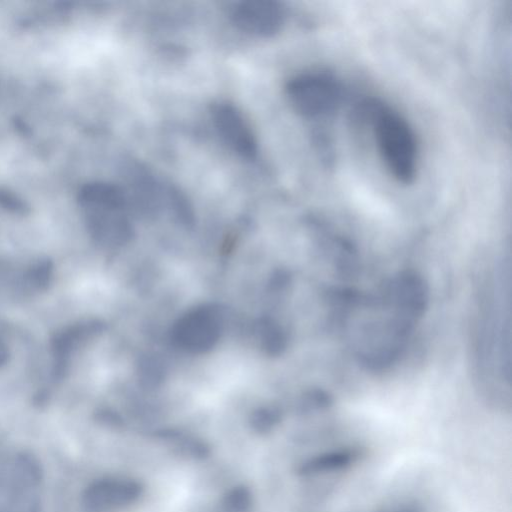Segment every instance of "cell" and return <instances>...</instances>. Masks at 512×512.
<instances>
[{
    "label": "cell",
    "mask_w": 512,
    "mask_h": 512,
    "mask_svg": "<svg viewBox=\"0 0 512 512\" xmlns=\"http://www.w3.org/2000/svg\"><path fill=\"white\" fill-rule=\"evenodd\" d=\"M370 120L380 158L394 180L411 184L418 169L419 150L409 122L397 111L382 103L364 107Z\"/></svg>",
    "instance_id": "1"
},
{
    "label": "cell",
    "mask_w": 512,
    "mask_h": 512,
    "mask_svg": "<svg viewBox=\"0 0 512 512\" xmlns=\"http://www.w3.org/2000/svg\"><path fill=\"white\" fill-rule=\"evenodd\" d=\"M285 95L297 114L315 119L337 110L342 102L343 87L332 73L312 70L290 78L285 85Z\"/></svg>",
    "instance_id": "2"
},
{
    "label": "cell",
    "mask_w": 512,
    "mask_h": 512,
    "mask_svg": "<svg viewBox=\"0 0 512 512\" xmlns=\"http://www.w3.org/2000/svg\"><path fill=\"white\" fill-rule=\"evenodd\" d=\"M87 227L97 237L120 231L126 225V195L122 187L101 181L81 187L77 196Z\"/></svg>",
    "instance_id": "3"
},
{
    "label": "cell",
    "mask_w": 512,
    "mask_h": 512,
    "mask_svg": "<svg viewBox=\"0 0 512 512\" xmlns=\"http://www.w3.org/2000/svg\"><path fill=\"white\" fill-rule=\"evenodd\" d=\"M209 114L218 136L233 153L248 161L257 157L256 135L236 105L226 100H218L211 104Z\"/></svg>",
    "instance_id": "4"
},
{
    "label": "cell",
    "mask_w": 512,
    "mask_h": 512,
    "mask_svg": "<svg viewBox=\"0 0 512 512\" xmlns=\"http://www.w3.org/2000/svg\"><path fill=\"white\" fill-rule=\"evenodd\" d=\"M230 19L240 31L267 38L282 29L286 12L283 5L274 0H246L234 3Z\"/></svg>",
    "instance_id": "5"
},
{
    "label": "cell",
    "mask_w": 512,
    "mask_h": 512,
    "mask_svg": "<svg viewBox=\"0 0 512 512\" xmlns=\"http://www.w3.org/2000/svg\"><path fill=\"white\" fill-rule=\"evenodd\" d=\"M362 456V449L355 446L326 450L305 462L301 467V472L312 476L340 472L358 463Z\"/></svg>",
    "instance_id": "6"
},
{
    "label": "cell",
    "mask_w": 512,
    "mask_h": 512,
    "mask_svg": "<svg viewBox=\"0 0 512 512\" xmlns=\"http://www.w3.org/2000/svg\"><path fill=\"white\" fill-rule=\"evenodd\" d=\"M88 324H77L56 333L51 341L53 377L61 380L68 372L70 356L82 339L90 332Z\"/></svg>",
    "instance_id": "7"
},
{
    "label": "cell",
    "mask_w": 512,
    "mask_h": 512,
    "mask_svg": "<svg viewBox=\"0 0 512 512\" xmlns=\"http://www.w3.org/2000/svg\"><path fill=\"white\" fill-rule=\"evenodd\" d=\"M54 265L49 259L34 264L25 274L26 283L36 290H45L53 276Z\"/></svg>",
    "instance_id": "8"
},
{
    "label": "cell",
    "mask_w": 512,
    "mask_h": 512,
    "mask_svg": "<svg viewBox=\"0 0 512 512\" xmlns=\"http://www.w3.org/2000/svg\"><path fill=\"white\" fill-rule=\"evenodd\" d=\"M0 207L18 215H26L30 211L29 205L15 193L0 189Z\"/></svg>",
    "instance_id": "9"
},
{
    "label": "cell",
    "mask_w": 512,
    "mask_h": 512,
    "mask_svg": "<svg viewBox=\"0 0 512 512\" xmlns=\"http://www.w3.org/2000/svg\"><path fill=\"white\" fill-rule=\"evenodd\" d=\"M379 512H426L423 507L415 502H402L383 508Z\"/></svg>",
    "instance_id": "10"
},
{
    "label": "cell",
    "mask_w": 512,
    "mask_h": 512,
    "mask_svg": "<svg viewBox=\"0 0 512 512\" xmlns=\"http://www.w3.org/2000/svg\"><path fill=\"white\" fill-rule=\"evenodd\" d=\"M9 358V351L6 347V345L0 341V367L5 365Z\"/></svg>",
    "instance_id": "11"
}]
</instances>
